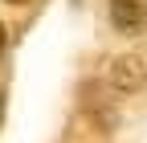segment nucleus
<instances>
[{"mask_svg":"<svg viewBox=\"0 0 147 143\" xmlns=\"http://www.w3.org/2000/svg\"><path fill=\"white\" fill-rule=\"evenodd\" d=\"M110 25L123 37L147 33V0H110Z\"/></svg>","mask_w":147,"mask_h":143,"instance_id":"2","label":"nucleus"},{"mask_svg":"<svg viewBox=\"0 0 147 143\" xmlns=\"http://www.w3.org/2000/svg\"><path fill=\"white\" fill-rule=\"evenodd\" d=\"M0 115H4V78H0Z\"/></svg>","mask_w":147,"mask_h":143,"instance_id":"3","label":"nucleus"},{"mask_svg":"<svg viewBox=\"0 0 147 143\" xmlns=\"http://www.w3.org/2000/svg\"><path fill=\"white\" fill-rule=\"evenodd\" d=\"M0 53H4V25H0Z\"/></svg>","mask_w":147,"mask_h":143,"instance_id":"4","label":"nucleus"},{"mask_svg":"<svg viewBox=\"0 0 147 143\" xmlns=\"http://www.w3.org/2000/svg\"><path fill=\"white\" fill-rule=\"evenodd\" d=\"M8 4H25V0H8Z\"/></svg>","mask_w":147,"mask_h":143,"instance_id":"5","label":"nucleus"},{"mask_svg":"<svg viewBox=\"0 0 147 143\" xmlns=\"http://www.w3.org/2000/svg\"><path fill=\"white\" fill-rule=\"evenodd\" d=\"M106 82L115 86V90H123V94H135V90H143V82H147V61L135 57V53L115 57L106 65Z\"/></svg>","mask_w":147,"mask_h":143,"instance_id":"1","label":"nucleus"}]
</instances>
